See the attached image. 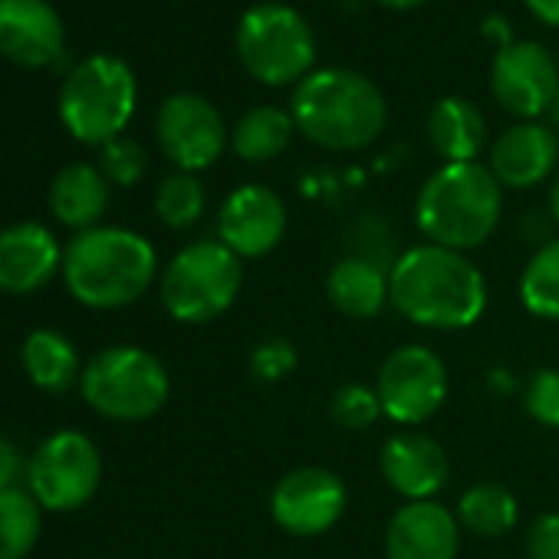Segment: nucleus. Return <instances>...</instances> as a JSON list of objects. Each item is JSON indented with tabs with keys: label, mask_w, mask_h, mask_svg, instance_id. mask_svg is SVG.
I'll use <instances>...</instances> for the list:
<instances>
[{
	"label": "nucleus",
	"mask_w": 559,
	"mask_h": 559,
	"mask_svg": "<svg viewBox=\"0 0 559 559\" xmlns=\"http://www.w3.org/2000/svg\"><path fill=\"white\" fill-rule=\"evenodd\" d=\"M389 304L415 326L435 333L471 330L487 310V280L467 253L421 243L395 257Z\"/></svg>",
	"instance_id": "1"
},
{
	"label": "nucleus",
	"mask_w": 559,
	"mask_h": 559,
	"mask_svg": "<svg viewBox=\"0 0 559 559\" xmlns=\"http://www.w3.org/2000/svg\"><path fill=\"white\" fill-rule=\"evenodd\" d=\"M158 273L155 247L129 227L80 230L63 250V280L90 310H122L148 294Z\"/></svg>",
	"instance_id": "2"
},
{
	"label": "nucleus",
	"mask_w": 559,
	"mask_h": 559,
	"mask_svg": "<svg viewBox=\"0 0 559 559\" xmlns=\"http://www.w3.org/2000/svg\"><path fill=\"white\" fill-rule=\"evenodd\" d=\"M290 116L297 132L313 145L330 152H362L369 148L389 119V106L382 90L343 67L313 70L290 99Z\"/></svg>",
	"instance_id": "3"
},
{
	"label": "nucleus",
	"mask_w": 559,
	"mask_h": 559,
	"mask_svg": "<svg viewBox=\"0 0 559 559\" xmlns=\"http://www.w3.org/2000/svg\"><path fill=\"white\" fill-rule=\"evenodd\" d=\"M503 214V188L480 162L441 165L418 191L415 224L428 243L467 253L490 240Z\"/></svg>",
	"instance_id": "4"
},
{
	"label": "nucleus",
	"mask_w": 559,
	"mask_h": 559,
	"mask_svg": "<svg viewBox=\"0 0 559 559\" xmlns=\"http://www.w3.org/2000/svg\"><path fill=\"white\" fill-rule=\"evenodd\" d=\"M139 83L126 60L99 53L76 63L60 86V122L76 142L109 145L135 116Z\"/></svg>",
	"instance_id": "5"
},
{
	"label": "nucleus",
	"mask_w": 559,
	"mask_h": 559,
	"mask_svg": "<svg viewBox=\"0 0 559 559\" xmlns=\"http://www.w3.org/2000/svg\"><path fill=\"white\" fill-rule=\"evenodd\" d=\"M240 67L263 86H300L317 67V37L287 4L250 8L234 34Z\"/></svg>",
	"instance_id": "6"
},
{
	"label": "nucleus",
	"mask_w": 559,
	"mask_h": 559,
	"mask_svg": "<svg viewBox=\"0 0 559 559\" xmlns=\"http://www.w3.org/2000/svg\"><path fill=\"white\" fill-rule=\"evenodd\" d=\"M243 284V266L221 240H194L181 247L162 273V307L171 320L201 326L224 317Z\"/></svg>",
	"instance_id": "7"
},
{
	"label": "nucleus",
	"mask_w": 559,
	"mask_h": 559,
	"mask_svg": "<svg viewBox=\"0 0 559 559\" xmlns=\"http://www.w3.org/2000/svg\"><path fill=\"white\" fill-rule=\"evenodd\" d=\"M80 392L86 405L112 421H145L168 402L171 382L158 356L139 346H109L96 353L83 376Z\"/></svg>",
	"instance_id": "8"
},
{
	"label": "nucleus",
	"mask_w": 559,
	"mask_h": 559,
	"mask_svg": "<svg viewBox=\"0 0 559 559\" xmlns=\"http://www.w3.org/2000/svg\"><path fill=\"white\" fill-rule=\"evenodd\" d=\"M103 480V457L90 435L57 431L31 457L27 487L44 510L70 513L93 500Z\"/></svg>",
	"instance_id": "9"
},
{
	"label": "nucleus",
	"mask_w": 559,
	"mask_h": 559,
	"mask_svg": "<svg viewBox=\"0 0 559 559\" xmlns=\"http://www.w3.org/2000/svg\"><path fill=\"white\" fill-rule=\"evenodd\" d=\"M376 392L382 415L395 425H425L448 399L444 359L418 343L399 346L379 369Z\"/></svg>",
	"instance_id": "10"
},
{
	"label": "nucleus",
	"mask_w": 559,
	"mask_h": 559,
	"mask_svg": "<svg viewBox=\"0 0 559 559\" xmlns=\"http://www.w3.org/2000/svg\"><path fill=\"white\" fill-rule=\"evenodd\" d=\"M155 135L165 158L178 171H191V175L211 168L230 142V132L217 106L198 93L168 96L155 116Z\"/></svg>",
	"instance_id": "11"
},
{
	"label": "nucleus",
	"mask_w": 559,
	"mask_h": 559,
	"mask_svg": "<svg viewBox=\"0 0 559 559\" xmlns=\"http://www.w3.org/2000/svg\"><path fill=\"white\" fill-rule=\"evenodd\" d=\"M346 503L349 490L340 474L326 467H294L270 493V516L290 536H323L343 520Z\"/></svg>",
	"instance_id": "12"
},
{
	"label": "nucleus",
	"mask_w": 559,
	"mask_h": 559,
	"mask_svg": "<svg viewBox=\"0 0 559 559\" xmlns=\"http://www.w3.org/2000/svg\"><path fill=\"white\" fill-rule=\"evenodd\" d=\"M490 93L500 109L520 122H536L549 112L559 93V70L552 53L533 40H513L493 53Z\"/></svg>",
	"instance_id": "13"
},
{
	"label": "nucleus",
	"mask_w": 559,
	"mask_h": 559,
	"mask_svg": "<svg viewBox=\"0 0 559 559\" xmlns=\"http://www.w3.org/2000/svg\"><path fill=\"white\" fill-rule=\"evenodd\" d=\"M287 204L266 185L234 188L217 211V240L240 260L263 257L280 247L287 234Z\"/></svg>",
	"instance_id": "14"
},
{
	"label": "nucleus",
	"mask_w": 559,
	"mask_h": 559,
	"mask_svg": "<svg viewBox=\"0 0 559 559\" xmlns=\"http://www.w3.org/2000/svg\"><path fill=\"white\" fill-rule=\"evenodd\" d=\"M67 31L47 0H0V53L11 63L37 70L53 67L67 50Z\"/></svg>",
	"instance_id": "15"
},
{
	"label": "nucleus",
	"mask_w": 559,
	"mask_h": 559,
	"mask_svg": "<svg viewBox=\"0 0 559 559\" xmlns=\"http://www.w3.org/2000/svg\"><path fill=\"white\" fill-rule=\"evenodd\" d=\"M379 467H382L385 484L399 497H405V503L435 500L451 477V461L444 448L431 435L415 431V428L399 431L382 444Z\"/></svg>",
	"instance_id": "16"
},
{
	"label": "nucleus",
	"mask_w": 559,
	"mask_h": 559,
	"mask_svg": "<svg viewBox=\"0 0 559 559\" xmlns=\"http://www.w3.org/2000/svg\"><path fill=\"white\" fill-rule=\"evenodd\" d=\"M57 273H63V247L53 230L34 221L0 230V294H37Z\"/></svg>",
	"instance_id": "17"
},
{
	"label": "nucleus",
	"mask_w": 559,
	"mask_h": 559,
	"mask_svg": "<svg viewBox=\"0 0 559 559\" xmlns=\"http://www.w3.org/2000/svg\"><path fill=\"white\" fill-rule=\"evenodd\" d=\"M461 523L438 500L402 503L385 526V559H457Z\"/></svg>",
	"instance_id": "18"
},
{
	"label": "nucleus",
	"mask_w": 559,
	"mask_h": 559,
	"mask_svg": "<svg viewBox=\"0 0 559 559\" xmlns=\"http://www.w3.org/2000/svg\"><path fill=\"white\" fill-rule=\"evenodd\" d=\"M559 162V139L543 122H516L497 135L490 145V175L500 188H536L543 185Z\"/></svg>",
	"instance_id": "19"
},
{
	"label": "nucleus",
	"mask_w": 559,
	"mask_h": 559,
	"mask_svg": "<svg viewBox=\"0 0 559 559\" xmlns=\"http://www.w3.org/2000/svg\"><path fill=\"white\" fill-rule=\"evenodd\" d=\"M47 201L60 224L73 230H90V227H99L109 207V181L96 165L73 162L57 171Z\"/></svg>",
	"instance_id": "20"
},
{
	"label": "nucleus",
	"mask_w": 559,
	"mask_h": 559,
	"mask_svg": "<svg viewBox=\"0 0 559 559\" xmlns=\"http://www.w3.org/2000/svg\"><path fill=\"white\" fill-rule=\"evenodd\" d=\"M428 142L444 158V165L477 162L487 142V122L477 103L464 96H444L428 112Z\"/></svg>",
	"instance_id": "21"
},
{
	"label": "nucleus",
	"mask_w": 559,
	"mask_h": 559,
	"mask_svg": "<svg viewBox=\"0 0 559 559\" xmlns=\"http://www.w3.org/2000/svg\"><path fill=\"white\" fill-rule=\"evenodd\" d=\"M326 297L343 317L376 320L389 304V270L346 253L326 276Z\"/></svg>",
	"instance_id": "22"
},
{
	"label": "nucleus",
	"mask_w": 559,
	"mask_h": 559,
	"mask_svg": "<svg viewBox=\"0 0 559 559\" xmlns=\"http://www.w3.org/2000/svg\"><path fill=\"white\" fill-rule=\"evenodd\" d=\"M21 362H24L27 379L40 392H50V395L70 392L80 382V376H83L80 356H76L73 343L60 330H34L24 340Z\"/></svg>",
	"instance_id": "23"
},
{
	"label": "nucleus",
	"mask_w": 559,
	"mask_h": 559,
	"mask_svg": "<svg viewBox=\"0 0 559 559\" xmlns=\"http://www.w3.org/2000/svg\"><path fill=\"white\" fill-rule=\"evenodd\" d=\"M297 132V122L287 109H276V106H253L247 109L234 129H230V148L237 158L243 162H273L287 152L290 139Z\"/></svg>",
	"instance_id": "24"
},
{
	"label": "nucleus",
	"mask_w": 559,
	"mask_h": 559,
	"mask_svg": "<svg viewBox=\"0 0 559 559\" xmlns=\"http://www.w3.org/2000/svg\"><path fill=\"white\" fill-rule=\"evenodd\" d=\"M454 516L474 536L497 539L520 523V503L510 487L487 480V484H474L461 493Z\"/></svg>",
	"instance_id": "25"
},
{
	"label": "nucleus",
	"mask_w": 559,
	"mask_h": 559,
	"mask_svg": "<svg viewBox=\"0 0 559 559\" xmlns=\"http://www.w3.org/2000/svg\"><path fill=\"white\" fill-rule=\"evenodd\" d=\"M520 304L530 317L556 323L559 320V237L533 250L520 273Z\"/></svg>",
	"instance_id": "26"
},
{
	"label": "nucleus",
	"mask_w": 559,
	"mask_h": 559,
	"mask_svg": "<svg viewBox=\"0 0 559 559\" xmlns=\"http://www.w3.org/2000/svg\"><path fill=\"white\" fill-rule=\"evenodd\" d=\"M44 507L24 487L0 490V559H24L40 536Z\"/></svg>",
	"instance_id": "27"
},
{
	"label": "nucleus",
	"mask_w": 559,
	"mask_h": 559,
	"mask_svg": "<svg viewBox=\"0 0 559 559\" xmlns=\"http://www.w3.org/2000/svg\"><path fill=\"white\" fill-rule=\"evenodd\" d=\"M204 204H207L204 185L191 171L168 175L155 191V214L162 217V224H168L175 230H185V227L198 224L201 214H204Z\"/></svg>",
	"instance_id": "28"
},
{
	"label": "nucleus",
	"mask_w": 559,
	"mask_h": 559,
	"mask_svg": "<svg viewBox=\"0 0 559 559\" xmlns=\"http://www.w3.org/2000/svg\"><path fill=\"white\" fill-rule=\"evenodd\" d=\"M330 415L340 428L346 431H366L379 415H382V402H379V392L362 385V382H349V385H340L333 392V402H330Z\"/></svg>",
	"instance_id": "29"
},
{
	"label": "nucleus",
	"mask_w": 559,
	"mask_h": 559,
	"mask_svg": "<svg viewBox=\"0 0 559 559\" xmlns=\"http://www.w3.org/2000/svg\"><path fill=\"white\" fill-rule=\"evenodd\" d=\"M145 168H148V155L135 139L119 135L109 145H103V152H99V171L106 175L109 185L132 188L142 181Z\"/></svg>",
	"instance_id": "30"
},
{
	"label": "nucleus",
	"mask_w": 559,
	"mask_h": 559,
	"mask_svg": "<svg viewBox=\"0 0 559 559\" xmlns=\"http://www.w3.org/2000/svg\"><path fill=\"white\" fill-rule=\"evenodd\" d=\"M523 408L536 425L559 431V369H536L530 376L523 389Z\"/></svg>",
	"instance_id": "31"
},
{
	"label": "nucleus",
	"mask_w": 559,
	"mask_h": 559,
	"mask_svg": "<svg viewBox=\"0 0 559 559\" xmlns=\"http://www.w3.org/2000/svg\"><path fill=\"white\" fill-rule=\"evenodd\" d=\"M300 356H297V346L284 336H270L263 343H257V349L250 353V372L257 382H280L287 379L294 369H297Z\"/></svg>",
	"instance_id": "32"
},
{
	"label": "nucleus",
	"mask_w": 559,
	"mask_h": 559,
	"mask_svg": "<svg viewBox=\"0 0 559 559\" xmlns=\"http://www.w3.org/2000/svg\"><path fill=\"white\" fill-rule=\"evenodd\" d=\"M526 559H559V513H539L526 530Z\"/></svg>",
	"instance_id": "33"
},
{
	"label": "nucleus",
	"mask_w": 559,
	"mask_h": 559,
	"mask_svg": "<svg viewBox=\"0 0 559 559\" xmlns=\"http://www.w3.org/2000/svg\"><path fill=\"white\" fill-rule=\"evenodd\" d=\"M27 471H31V461H24L17 444L0 435V490L21 487V477H27Z\"/></svg>",
	"instance_id": "34"
},
{
	"label": "nucleus",
	"mask_w": 559,
	"mask_h": 559,
	"mask_svg": "<svg viewBox=\"0 0 559 559\" xmlns=\"http://www.w3.org/2000/svg\"><path fill=\"white\" fill-rule=\"evenodd\" d=\"M552 227H556V221H552L549 211H526V214L520 217V234H523V240L533 243L536 250L546 247L549 240H556Z\"/></svg>",
	"instance_id": "35"
},
{
	"label": "nucleus",
	"mask_w": 559,
	"mask_h": 559,
	"mask_svg": "<svg viewBox=\"0 0 559 559\" xmlns=\"http://www.w3.org/2000/svg\"><path fill=\"white\" fill-rule=\"evenodd\" d=\"M523 4L530 8V14H533L539 24L559 31V0H523Z\"/></svg>",
	"instance_id": "36"
},
{
	"label": "nucleus",
	"mask_w": 559,
	"mask_h": 559,
	"mask_svg": "<svg viewBox=\"0 0 559 559\" xmlns=\"http://www.w3.org/2000/svg\"><path fill=\"white\" fill-rule=\"evenodd\" d=\"M480 34H484L490 44H497V50L507 47V44H513V40H510V24H507L500 14H490V17L480 24Z\"/></svg>",
	"instance_id": "37"
},
{
	"label": "nucleus",
	"mask_w": 559,
	"mask_h": 559,
	"mask_svg": "<svg viewBox=\"0 0 559 559\" xmlns=\"http://www.w3.org/2000/svg\"><path fill=\"white\" fill-rule=\"evenodd\" d=\"M379 8H389V11H412V8H421L428 0H376Z\"/></svg>",
	"instance_id": "38"
},
{
	"label": "nucleus",
	"mask_w": 559,
	"mask_h": 559,
	"mask_svg": "<svg viewBox=\"0 0 559 559\" xmlns=\"http://www.w3.org/2000/svg\"><path fill=\"white\" fill-rule=\"evenodd\" d=\"M549 214H552V221L559 227V171H556V178L549 185Z\"/></svg>",
	"instance_id": "39"
},
{
	"label": "nucleus",
	"mask_w": 559,
	"mask_h": 559,
	"mask_svg": "<svg viewBox=\"0 0 559 559\" xmlns=\"http://www.w3.org/2000/svg\"><path fill=\"white\" fill-rule=\"evenodd\" d=\"M546 126H549L552 135L559 139V93H556V99H552V106H549V112H546Z\"/></svg>",
	"instance_id": "40"
}]
</instances>
